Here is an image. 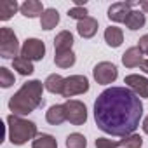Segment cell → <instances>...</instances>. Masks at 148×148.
<instances>
[{
  "mask_svg": "<svg viewBox=\"0 0 148 148\" xmlns=\"http://www.w3.org/2000/svg\"><path fill=\"white\" fill-rule=\"evenodd\" d=\"M143 117V103L129 87L105 89L94 101L96 125L112 136L132 134Z\"/></svg>",
  "mask_w": 148,
  "mask_h": 148,
  "instance_id": "obj_1",
  "label": "cell"
},
{
  "mask_svg": "<svg viewBox=\"0 0 148 148\" xmlns=\"http://www.w3.org/2000/svg\"><path fill=\"white\" fill-rule=\"evenodd\" d=\"M44 105V84L40 80H30L9 99V110L12 115H28L35 108Z\"/></svg>",
  "mask_w": 148,
  "mask_h": 148,
  "instance_id": "obj_2",
  "label": "cell"
},
{
  "mask_svg": "<svg viewBox=\"0 0 148 148\" xmlns=\"http://www.w3.org/2000/svg\"><path fill=\"white\" fill-rule=\"evenodd\" d=\"M7 127H9V139L12 145H25L30 139L37 138V124L26 119H21L19 115H9L7 117Z\"/></svg>",
  "mask_w": 148,
  "mask_h": 148,
  "instance_id": "obj_3",
  "label": "cell"
},
{
  "mask_svg": "<svg viewBox=\"0 0 148 148\" xmlns=\"http://www.w3.org/2000/svg\"><path fill=\"white\" fill-rule=\"evenodd\" d=\"M18 52H21V49L16 33L7 26L0 28V56L4 59H14L18 58Z\"/></svg>",
  "mask_w": 148,
  "mask_h": 148,
  "instance_id": "obj_4",
  "label": "cell"
},
{
  "mask_svg": "<svg viewBox=\"0 0 148 148\" xmlns=\"http://www.w3.org/2000/svg\"><path fill=\"white\" fill-rule=\"evenodd\" d=\"M64 112H66V120L73 125H82L87 120V108L82 101L68 99L64 103Z\"/></svg>",
  "mask_w": 148,
  "mask_h": 148,
  "instance_id": "obj_5",
  "label": "cell"
},
{
  "mask_svg": "<svg viewBox=\"0 0 148 148\" xmlns=\"http://www.w3.org/2000/svg\"><path fill=\"white\" fill-rule=\"evenodd\" d=\"M92 75H94V80L101 86H108L112 82L117 80L119 77V70L113 63H108V61H101L94 66L92 70Z\"/></svg>",
  "mask_w": 148,
  "mask_h": 148,
  "instance_id": "obj_6",
  "label": "cell"
},
{
  "mask_svg": "<svg viewBox=\"0 0 148 148\" xmlns=\"http://www.w3.org/2000/svg\"><path fill=\"white\" fill-rule=\"evenodd\" d=\"M89 91V80L84 75H70L64 79V91L63 96L64 98H73L77 94H84Z\"/></svg>",
  "mask_w": 148,
  "mask_h": 148,
  "instance_id": "obj_7",
  "label": "cell"
},
{
  "mask_svg": "<svg viewBox=\"0 0 148 148\" xmlns=\"http://www.w3.org/2000/svg\"><path fill=\"white\" fill-rule=\"evenodd\" d=\"M21 56L28 61H40L45 56V45L38 38H26L21 45Z\"/></svg>",
  "mask_w": 148,
  "mask_h": 148,
  "instance_id": "obj_8",
  "label": "cell"
},
{
  "mask_svg": "<svg viewBox=\"0 0 148 148\" xmlns=\"http://www.w3.org/2000/svg\"><path fill=\"white\" fill-rule=\"evenodd\" d=\"M124 84H127V87L139 98H148V79L141 77V75H127Z\"/></svg>",
  "mask_w": 148,
  "mask_h": 148,
  "instance_id": "obj_9",
  "label": "cell"
},
{
  "mask_svg": "<svg viewBox=\"0 0 148 148\" xmlns=\"http://www.w3.org/2000/svg\"><path fill=\"white\" fill-rule=\"evenodd\" d=\"M132 4L131 2H117V4H112L110 9H108V18L115 23H125L129 12L132 11L131 9Z\"/></svg>",
  "mask_w": 148,
  "mask_h": 148,
  "instance_id": "obj_10",
  "label": "cell"
},
{
  "mask_svg": "<svg viewBox=\"0 0 148 148\" xmlns=\"http://www.w3.org/2000/svg\"><path fill=\"white\" fill-rule=\"evenodd\" d=\"M143 61H145V59H143V52H141L139 47H129V49L122 54V63H124V66H127V68L141 66Z\"/></svg>",
  "mask_w": 148,
  "mask_h": 148,
  "instance_id": "obj_11",
  "label": "cell"
},
{
  "mask_svg": "<svg viewBox=\"0 0 148 148\" xmlns=\"http://www.w3.org/2000/svg\"><path fill=\"white\" fill-rule=\"evenodd\" d=\"M21 14L25 18H42V14L45 12L42 2H38V0H26L25 4H21Z\"/></svg>",
  "mask_w": 148,
  "mask_h": 148,
  "instance_id": "obj_12",
  "label": "cell"
},
{
  "mask_svg": "<svg viewBox=\"0 0 148 148\" xmlns=\"http://www.w3.org/2000/svg\"><path fill=\"white\" fill-rule=\"evenodd\" d=\"M77 32H79V35H80L82 38H92V37L96 35V32H98V21H96L94 18H89V16H87L86 19L79 21Z\"/></svg>",
  "mask_w": 148,
  "mask_h": 148,
  "instance_id": "obj_13",
  "label": "cell"
},
{
  "mask_svg": "<svg viewBox=\"0 0 148 148\" xmlns=\"http://www.w3.org/2000/svg\"><path fill=\"white\" fill-rule=\"evenodd\" d=\"M45 120L51 125H61L66 120V112H64V105H52L47 112H45Z\"/></svg>",
  "mask_w": 148,
  "mask_h": 148,
  "instance_id": "obj_14",
  "label": "cell"
},
{
  "mask_svg": "<svg viewBox=\"0 0 148 148\" xmlns=\"http://www.w3.org/2000/svg\"><path fill=\"white\" fill-rule=\"evenodd\" d=\"M71 45H73V35L66 30L59 32L54 38V49H56V54L59 52H66V51H71Z\"/></svg>",
  "mask_w": 148,
  "mask_h": 148,
  "instance_id": "obj_15",
  "label": "cell"
},
{
  "mask_svg": "<svg viewBox=\"0 0 148 148\" xmlns=\"http://www.w3.org/2000/svg\"><path fill=\"white\" fill-rule=\"evenodd\" d=\"M105 42L110 47H120L124 42V32L119 26H108L105 30Z\"/></svg>",
  "mask_w": 148,
  "mask_h": 148,
  "instance_id": "obj_16",
  "label": "cell"
},
{
  "mask_svg": "<svg viewBox=\"0 0 148 148\" xmlns=\"http://www.w3.org/2000/svg\"><path fill=\"white\" fill-rule=\"evenodd\" d=\"M44 87L52 92V94H63L64 91V79L61 75H58V73H52V75H49L44 82Z\"/></svg>",
  "mask_w": 148,
  "mask_h": 148,
  "instance_id": "obj_17",
  "label": "cell"
},
{
  "mask_svg": "<svg viewBox=\"0 0 148 148\" xmlns=\"http://www.w3.org/2000/svg\"><path fill=\"white\" fill-rule=\"evenodd\" d=\"M59 23V12L56 9H45V12L40 18V28L42 30H52Z\"/></svg>",
  "mask_w": 148,
  "mask_h": 148,
  "instance_id": "obj_18",
  "label": "cell"
},
{
  "mask_svg": "<svg viewBox=\"0 0 148 148\" xmlns=\"http://www.w3.org/2000/svg\"><path fill=\"white\" fill-rule=\"evenodd\" d=\"M21 9V5H18L16 0H2L0 2V19L7 21L12 18V14H16V11Z\"/></svg>",
  "mask_w": 148,
  "mask_h": 148,
  "instance_id": "obj_19",
  "label": "cell"
},
{
  "mask_svg": "<svg viewBox=\"0 0 148 148\" xmlns=\"http://www.w3.org/2000/svg\"><path fill=\"white\" fill-rule=\"evenodd\" d=\"M145 23H146V18H145V14L141 11H131L129 16H127V19H125V26L129 30H132V32L143 28Z\"/></svg>",
  "mask_w": 148,
  "mask_h": 148,
  "instance_id": "obj_20",
  "label": "cell"
},
{
  "mask_svg": "<svg viewBox=\"0 0 148 148\" xmlns=\"http://www.w3.org/2000/svg\"><path fill=\"white\" fill-rule=\"evenodd\" d=\"M12 66H14V70L19 73V75H32V73L35 71V68H33L32 61H28V59H26V58H23L21 54H19L18 58H14V59H12Z\"/></svg>",
  "mask_w": 148,
  "mask_h": 148,
  "instance_id": "obj_21",
  "label": "cell"
},
{
  "mask_svg": "<svg viewBox=\"0 0 148 148\" xmlns=\"http://www.w3.org/2000/svg\"><path fill=\"white\" fill-rule=\"evenodd\" d=\"M75 59L77 58H75V54H73V51L59 52V54L54 56V63L59 68H70V66H73V64H75Z\"/></svg>",
  "mask_w": 148,
  "mask_h": 148,
  "instance_id": "obj_22",
  "label": "cell"
},
{
  "mask_svg": "<svg viewBox=\"0 0 148 148\" xmlns=\"http://www.w3.org/2000/svg\"><path fill=\"white\" fill-rule=\"evenodd\" d=\"M32 148H58V141L51 134H40L33 139Z\"/></svg>",
  "mask_w": 148,
  "mask_h": 148,
  "instance_id": "obj_23",
  "label": "cell"
},
{
  "mask_svg": "<svg viewBox=\"0 0 148 148\" xmlns=\"http://www.w3.org/2000/svg\"><path fill=\"white\" fill-rule=\"evenodd\" d=\"M86 146H87V139L80 132H73L66 138V148H86Z\"/></svg>",
  "mask_w": 148,
  "mask_h": 148,
  "instance_id": "obj_24",
  "label": "cell"
},
{
  "mask_svg": "<svg viewBox=\"0 0 148 148\" xmlns=\"http://www.w3.org/2000/svg\"><path fill=\"white\" fill-rule=\"evenodd\" d=\"M143 145V138L139 134H129V136H124V139L120 141V146L124 148H141Z\"/></svg>",
  "mask_w": 148,
  "mask_h": 148,
  "instance_id": "obj_25",
  "label": "cell"
},
{
  "mask_svg": "<svg viewBox=\"0 0 148 148\" xmlns=\"http://www.w3.org/2000/svg\"><path fill=\"white\" fill-rule=\"evenodd\" d=\"M12 84H14V75L11 73L9 68L2 66V68H0V86H2L4 89H7V87H11Z\"/></svg>",
  "mask_w": 148,
  "mask_h": 148,
  "instance_id": "obj_26",
  "label": "cell"
},
{
  "mask_svg": "<svg viewBox=\"0 0 148 148\" xmlns=\"http://www.w3.org/2000/svg\"><path fill=\"white\" fill-rule=\"evenodd\" d=\"M68 18L77 19V21H82V19L87 18V9L86 7H71L68 11Z\"/></svg>",
  "mask_w": 148,
  "mask_h": 148,
  "instance_id": "obj_27",
  "label": "cell"
},
{
  "mask_svg": "<svg viewBox=\"0 0 148 148\" xmlns=\"http://www.w3.org/2000/svg\"><path fill=\"white\" fill-rule=\"evenodd\" d=\"M120 146V141H113L108 138H98L96 139V148H117Z\"/></svg>",
  "mask_w": 148,
  "mask_h": 148,
  "instance_id": "obj_28",
  "label": "cell"
},
{
  "mask_svg": "<svg viewBox=\"0 0 148 148\" xmlns=\"http://www.w3.org/2000/svg\"><path fill=\"white\" fill-rule=\"evenodd\" d=\"M138 47L141 49V52H143V54H146V56H148V35H143V37L139 38Z\"/></svg>",
  "mask_w": 148,
  "mask_h": 148,
  "instance_id": "obj_29",
  "label": "cell"
},
{
  "mask_svg": "<svg viewBox=\"0 0 148 148\" xmlns=\"http://www.w3.org/2000/svg\"><path fill=\"white\" fill-rule=\"evenodd\" d=\"M139 7L143 9V12H148V0H141V2H139Z\"/></svg>",
  "mask_w": 148,
  "mask_h": 148,
  "instance_id": "obj_30",
  "label": "cell"
},
{
  "mask_svg": "<svg viewBox=\"0 0 148 148\" xmlns=\"http://www.w3.org/2000/svg\"><path fill=\"white\" fill-rule=\"evenodd\" d=\"M139 68H141V70L146 73V75H148V59H145V61L141 63V66H139Z\"/></svg>",
  "mask_w": 148,
  "mask_h": 148,
  "instance_id": "obj_31",
  "label": "cell"
},
{
  "mask_svg": "<svg viewBox=\"0 0 148 148\" xmlns=\"http://www.w3.org/2000/svg\"><path fill=\"white\" fill-rule=\"evenodd\" d=\"M143 131H145V134H148V117L143 120Z\"/></svg>",
  "mask_w": 148,
  "mask_h": 148,
  "instance_id": "obj_32",
  "label": "cell"
}]
</instances>
